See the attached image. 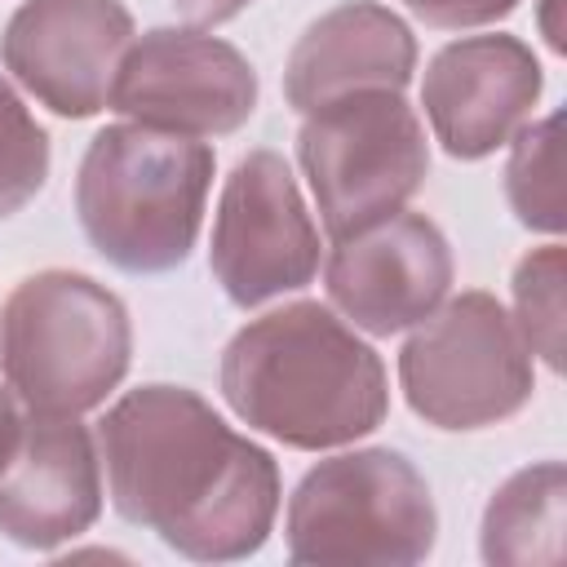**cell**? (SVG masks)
I'll use <instances>...</instances> for the list:
<instances>
[{
	"label": "cell",
	"instance_id": "cell-2",
	"mask_svg": "<svg viewBox=\"0 0 567 567\" xmlns=\"http://www.w3.org/2000/svg\"><path fill=\"white\" fill-rule=\"evenodd\" d=\"M221 394L244 425L301 452L354 443L390 408L377 350L319 301L239 328L221 354Z\"/></svg>",
	"mask_w": 567,
	"mask_h": 567
},
{
	"label": "cell",
	"instance_id": "cell-19",
	"mask_svg": "<svg viewBox=\"0 0 567 567\" xmlns=\"http://www.w3.org/2000/svg\"><path fill=\"white\" fill-rule=\"evenodd\" d=\"M518 0H403L408 13H416L425 27L443 31H465V27H487L505 18Z\"/></svg>",
	"mask_w": 567,
	"mask_h": 567
},
{
	"label": "cell",
	"instance_id": "cell-12",
	"mask_svg": "<svg viewBox=\"0 0 567 567\" xmlns=\"http://www.w3.org/2000/svg\"><path fill=\"white\" fill-rule=\"evenodd\" d=\"M540 84V62L523 40L461 35L430 58L421 102L452 159H483L523 128Z\"/></svg>",
	"mask_w": 567,
	"mask_h": 567
},
{
	"label": "cell",
	"instance_id": "cell-6",
	"mask_svg": "<svg viewBox=\"0 0 567 567\" xmlns=\"http://www.w3.org/2000/svg\"><path fill=\"white\" fill-rule=\"evenodd\" d=\"M297 155L332 239L403 213L430 168L425 128L399 89H359L306 111Z\"/></svg>",
	"mask_w": 567,
	"mask_h": 567
},
{
	"label": "cell",
	"instance_id": "cell-8",
	"mask_svg": "<svg viewBox=\"0 0 567 567\" xmlns=\"http://www.w3.org/2000/svg\"><path fill=\"white\" fill-rule=\"evenodd\" d=\"M106 106L159 133L221 137L257 111V71L217 35L155 27L128 40Z\"/></svg>",
	"mask_w": 567,
	"mask_h": 567
},
{
	"label": "cell",
	"instance_id": "cell-3",
	"mask_svg": "<svg viewBox=\"0 0 567 567\" xmlns=\"http://www.w3.org/2000/svg\"><path fill=\"white\" fill-rule=\"evenodd\" d=\"M213 151L146 124L102 128L75 177V213L89 244L128 275H164L195 248Z\"/></svg>",
	"mask_w": 567,
	"mask_h": 567
},
{
	"label": "cell",
	"instance_id": "cell-11",
	"mask_svg": "<svg viewBox=\"0 0 567 567\" xmlns=\"http://www.w3.org/2000/svg\"><path fill=\"white\" fill-rule=\"evenodd\" d=\"M328 297L363 332L390 337L421 323L452 288V248L421 213H394L328 257Z\"/></svg>",
	"mask_w": 567,
	"mask_h": 567
},
{
	"label": "cell",
	"instance_id": "cell-16",
	"mask_svg": "<svg viewBox=\"0 0 567 567\" xmlns=\"http://www.w3.org/2000/svg\"><path fill=\"white\" fill-rule=\"evenodd\" d=\"M558 115H545L540 124H527L514 142L505 190L523 226L558 235L563 230V151H558Z\"/></svg>",
	"mask_w": 567,
	"mask_h": 567
},
{
	"label": "cell",
	"instance_id": "cell-4",
	"mask_svg": "<svg viewBox=\"0 0 567 567\" xmlns=\"http://www.w3.org/2000/svg\"><path fill=\"white\" fill-rule=\"evenodd\" d=\"M133 328L124 301L89 275L40 270L0 310V368L31 412L80 416L128 372Z\"/></svg>",
	"mask_w": 567,
	"mask_h": 567
},
{
	"label": "cell",
	"instance_id": "cell-21",
	"mask_svg": "<svg viewBox=\"0 0 567 567\" xmlns=\"http://www.w3.org/2000/svg\"><path fill=\"white\" fill-rule=\"evenodd\" d=\"M18 430H22V408H18V394L0 385V465L9 461L13 443H18Z\"/></svg>",
	"mask_w": 567,
	"mask_h": 567
},
{
	"label": "cell",
	"instance_id": "cell-1",
	"mask_svg": "<svg viewBox=\"0 0 567 567\" xmlns=\"http://www.w3.org/2000/svg\"><path fill=\"white\" fill-rule=\"evenodd\" d=\"M111 505L195 563L248 558L279 514V465L195 390H128L97 425Z\"/></svg>",
	"mask_w": 567,
	"mask_h": 567
},
{
	"label": "cell",
	"instance_id": "cell-10",
	"mask_svg": "<svg viewBox=\"0 0 567 567\" xmlns=\"http://www.w3.org/2000/svg\"><path fill=\"white\" fill-rule=\"evenodd\" d=\"M133 40L120 0H22L0 35L13 80L66 120L97 115Z\"/></svg>",
	"mask_w": 567,
	"mask_h": 567
},
{
	"label": "cell",
	"instance_id": "cell-20",
	"mask_svg": "<svg viewBox=\"0 0 567 567\" xmlns=\"http://www.w3.org/2000/svg\"><path fill=\"white\" fill-rule=\"evenodd\" d=\"M182 18H190L195 27H217V22H230L239 9H248L252 0H173Z\"/></svg>",
	"mask_w": 567,
	"mask_h": 567
},
{
	"label": "cell",
	"instance_id": "cell-13",
	"mask_svg": "<svg viewBox=\"0 0 567 567\" xmlns=\"http://www.w3.org/2000/svg\"><path fill=\"white\" fill-rule=\"evenodd\" d=\"M102 509V461L75 416L31 412L0 465V536L22 549H53L93 527Z\"/></svg>",
	"mask_w": 567,
	"mask_h": 567
},
{
	"label": "cell",
	"instance_id": "cell-14",
	"mask_svg": "<svg viewBox=\"0 0 567 567\" xmlns=\"http://www.w3.org/2000/svg\"><path fill=\"white\" fill-rule=\"evenodd\" d=\"M416 71V40L399 13L346 0L315 18L288 53L284 97L301 115L359 89H403Z\"/></svg>",
	"mask_w": 567,
	"mask_h": 567
},
{
	"label": "cell",
	"instance_id": "cell-15",
	"mask_svg": "<svg viewBox=\"0 0 567 567\" xmlns=\"http://www.w3.org/2000/svg\"><path fill=\"white\" fill-rule=\"evenodd\" d=\"M563 509L567 470L558 461H540L509 474L483 514V558L492 567L563 563Z\"/></svg>",
	"mask_w": 567,
	"mask_h": 567
},
{
	"label": "cell",
	"instance_id": "cell-18",
	"mask_svg": "<svg viewBox=\"0 0 567 567\" xmlns=\"http://www.w3.org/2000/svg\"><path fill=\"white\" fill-rule=\"evenodd\" d=\"M49 177V133L22 106V97L0 80V221L13 217Z\"/></svg>",
	"mask_w": 567,
	"mask_h": 567
},
{
	"label": "cell",
	"instance_id": "cell-7",
	"mask_svg": "<svg viewBox=\"0 0 567 567\" xmlns=\"http://www.w3.org/2000/svg\"><path fill=\"white\" fill-rule=\"evenodd\" d=\"M399 381L416 416L439 430H483L514 416L536 381L532 350L492 292L439 301L399 354Z\"/></svg>",
	"mask_w": 567,
	"mask_h": 567
},
{
	"label": "cell",
	"instance_id": "cell-9",
	"mask_svg": "<svg viewBox=\"0 0 567 567\" xmlns=\"http://www.w3.org/2000/svg\"><path fill=\"white\" fill-rule=\"evenodd\" d=\"M208 266L235 306H261L319 270V230L275 151H252L221 186Z\"/></svg>",
	"mask_w": 567,
	"mask_h": 567
},
{
	"label": "cell",
	"instance_id": "cell-5",
	"mask_svg": "<svg viewBox=\"0 0 567 567\" xmlns=\"http://www.w3.org/2000/svg\"><path fill=\"white\" fill-rule=\"evenodd\" d=\"M288 558L306 567H408L434 549L439 514L416 465L390 447L319 461L288 501Z\"/></svg>",
	"mask_w": 567,
	"mask_h": 567
},
{
	"label": "cell",
	"instance_id": "cell-17",
	"mask_svg": "<svg viewBox=\"0 0 567 567\" xmlns=\"http://www.w3.org/2000/svg\"><path fill=\"white\" fill-rule=\"evenodd\" d=\"M514 328L554 372L563 368V248H532L514 270Z\"/></svg>",
	"mask_w": 567,
	"mask_h": 567
}]
</instances>
